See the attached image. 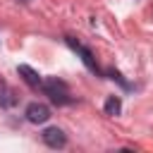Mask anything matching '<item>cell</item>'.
<instances>
[{
  "instance_id": "cell-5",
  "label": "cell",
  "mask_w": 153,
  "mask_h": 153,
  "mask_svg": "<svg viewBox=\"0 0 153 153\" xmlns=\"http://www.w3.org/2000/svg\"><path fill=\"white\" fill-rule=\"evenodd\" d=\"M17 74H19V76L31 86V88H41V86H43L41 74H38L33 67H29V65H19V67H17Z\"/></svg>"
},
{
  "instance_id": "cell-8",
  "label": "cell",
  "mask_w": 153,
  "mask_h": 153,
  "mask_svg": "<svg viewBox=\"0 0 153 153\" xmlns=\"http://www.w3.org/2000/svg\"><path fill=\"white\" fill-rule=\"evenodd\" d=\"M19 2H29V0H19Z\"/></svg>"
},
{
  "instance_id": "cell-1",
  "label": "cell",
  "mask_w": 153,
  "mask_h": 153,
  "mask_svg": "<svg viewBox=\"0 0 153 153\" xmlns=\"http://www.w3.org/2000/svg\"><path fill=\"white\" fill-rule=\"evenodd\" d=\"M41 88H43L45 96H50V100L57 103V105H67V103H72L67 84H65L62 79H57V76H48V79H43V86H41Z\"/></svg>"
},
{
  "instance_id": "cell-6",
  "label": "cell",
  "mask_w": 153,
  "mask_h": 153,
  "mask_svg": "<svg viewBox=\"0 0 153 153\" xmlns=\"http://www.w3.org/2000/svg\"><path fill=\"white\" fill-rule=\"evenodd\" d=\"M103 110H105V115L117 117V115L122 112V98H120V96H108L105 103H103Z\"/></svg>"
},
{
  "instance_id": "cell-2",
  "label": "cell",
  "mask_w": 153,
  "mask_h": 153,
  "mask_svg": "<svg viewBox=\"0 0 153 153\" xmlns=\"http://www.w3.org/2000/svg\"><path fill=\"white\" fill-rule=\"evenodd\" d=\"M24 115H26V120H29L31 124H43V122H48V120H50V108H48L45 103L33 100V103H29V105H26Z\"/></svg>"
},
{
  "instance_id": "cell-3",
  "label": "cell",
  "mask_w": 153,
  "mask_h": 153,
  "mask_svg": "<svg viewBox=\"0 0 153 153\" xmlns=\"http://www.w3.org/2000/svg\"><path fill=\"white\" fill-rule=\"evenodd\" d=\"M41 139H43V143H45L48 148H65V146H67V134H65L60 127H48V129H43Z\"/></svg>"
},
{
  "instance_id": "cell-4",
  "label": "cell",
  "mask_w": 153,
  "mask_h": 153,
  "mask_svg": "<svg viewBox=\"0 0 153 153\" xmlns=\"http://www.w3.org/2000/svg\"><path fill=\"white\" fill-rule=\"evenodd\" d=\"M65 41H67V45H69V48H72L74 53H79V57L84 60V65H86L88 69H93V72H98V65H96V60H93V55H91V50H88L86 45H81L79 41H74L72 36H67Z\"/></svg>"
},
{
  "instance_id": "cell-7",
  "label": "cell",
  "mask_w": 153,
  "mask_h": 153,
  "mask_svg": "<svg viewBox=\"0 0 153 153\" xmlns=\"http://www.w3.org/2000/svg\"><path fill=\"white\" fill-rule=\"evenodd\" d=\"M14 100H17V98H14V91L0 79V108H12Z\"/></svg>"
}]
</instances>
